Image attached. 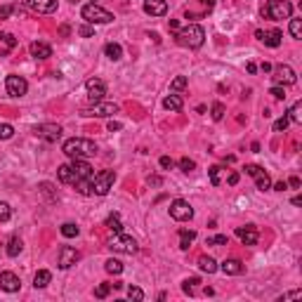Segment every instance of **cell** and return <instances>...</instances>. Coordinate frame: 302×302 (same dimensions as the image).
<instances>
[{"label": "cell", "mask_w": 302, "mask_h": 302, "mask_svg": "<svg viewBox=\"0 0 302 302\" xmlns=\"http://www.w3.org/2000/svg\"><path fill=\"white\" fill-rule=\"evenodd\" d=\"M62 151L71 161H88V158H92L97 154V144L92 139H85V137H71V139L64 142Z\"/></svg>", "instance_id": "6da1fadb"}, {"label": "cell", "mask_w": 302, "mask_h": 302, "mask_svg": "<svg viewBox=\"0 0 302 302\" xmlns=\"http://www.w3.org/2000/svg\"><path fill=\"white\" fill-rule=\"evenodd\" d=\"M175 40H177V45H182V47L196 50V47L203 45V40H206V31H203V26H198V24H186L184 28L175 31Z\"/></svg>", "instance_id": "7a4b0ae2"}, {"label": "cell", "mask_w": 302, "mask_h": 302, "mask_svg": "<svg viewBox=\"0 0 302 302\" xmlns=\"http://www.w3.org/2000/svg\"><path fill=\"white\" fill-rule=\"evenodd\" d=\"M290 14H293V5L288 0H267V5L262 7V17L264 19H272V22L290 19Z\"/></svg>", "instance_id": "3957f363"}, {"label": "cell", "mask_w": 302, "mask_h": 302, "mask_svg": "<svg viewBox=\"0 0 302 302\" xmlns=\"http://www.w3.org/2000/svg\"><path fill=\"white\" fill-rule=\"evenodd\" d=\"M80 14H83V19H85L88 24H109V22H114V14L106 12L104 7H99L97 2L85 5V7L80 10Z\"/></svg>", "instance_id": "277c9868"}, {"label": "cell", "mask_w": 302, "mask_h": 302, "mask_svg": "<svg viewBox=\"0 0 302 302\" xmlns=\"http://www.w3.org/2000/svg\"><path fill=\"white\" fill-rule=\"evenodd\" d=\"M114 182H116V172L114 170H102L99 175L92 177V194H97V196H106L109 189L114 186Z\"/></svg>", "instance_id": "5b68a950"}, {"label": "cell", "mask_w": 302, "mask_h": 302, "mask_svg": "<svg viewBox=\"0 0 302 302\" xmlns=\"http://www.w3.org/2000/svg\"><path fill=\"white\" fill-rule=\"evenodd\" d=\"M109 248L114 253H123V255H135L137 253V241L132 236H125V234H116V238H111Z\"/></svg>", "instance_id": "8992f818"}, {"label": "cell", "mask_w": 302, "mask_h": 302, "mask_svg": "<svg viewBox=\"0 0 302 302\" xmlns=\"http://www.w3.org/2000/svg\"><path fill=\"white\" fill-rule=\"evenodd\" d=\"M118 111V104L114 102H94L90 109H83V116H94V118H109Z\"/></svg>", "instance_id": "52a82bcc"}, {"label": "cell", "mask_w": 302, "mask_h": 302, "mask_svg": "<svg viewBox=\"0 0 302 302\" xmlns=\"http://www.w3.org/2000/svg\"><path fill=\"white\" fill-rule=\"evenodd\" d=\"M170 217L172 220H177V222H186V220L194 217V208L189 206V201L177 198V201H172L170 203Z\"/></svg>", "instance_id": "ba28073f"}, {"label": "cell", "mask_w": 302, "mask_h": 302, "mask_svg": "<svg viewBox=\"0 0 302 302\" xmlns=\"http://www.w3.org/2000/svg\"><path fill=\"white\" fill-rule=\"evenodd\" d=\"M33 132H36V137L45 139V142H57L62 137V125H57V123H40V125L33 128Z\"/></svg>", "instance_id": "9c48e42d"}, {"label": "cell", "mask_w": 302, "mask_h": 302, "mask_svg": "<svg viewBox=\"0 0 302 302\" xmlns=\"http://www.w3.org/2000/svg\"><path fill=\"white\" fill-rule=\"evenodd\" d=\"M78 260H80V253L76 248H71V246H62L59 248V255H57L59 269H69V267H73Z\"/></svg>", "instance_id": "30bf717a"}, {"label": "cell", "mask_w": 302, "mask_h": 302, "mask_svg": "<svg viewBox=\"0 0 302 302\" xmlns=\"http://www.w3.org/2000/svg\"><path fill=\"white\" fill-rule=\"evenodd\" d=\"M5 88H7V94L10 97H24L28 90V83L22 76H7V80H5Z\"/></svg>", "instance_id": "8fae6325"}, {"label": "cell", "mask_w": 302, "mask_h": 302, "mask_svg": "<svg viewBox=\"0 0 302 302\" xmlns=\"http://www.w3.org/2000/svg\"><path fill=\"white\" fill-rule=\"evenodd\" d=\"M85 88H88V99H90L92 104H94V102H102V99H104V94H106L104 80L90 78L88 83H85Z\"/></svg>", "instance_id": "7c38bea8"}, {"label": "cell", "mask_w": 302, "mask_h": 302, "mask_svg": "<svg viewBox=\"0 0 302 302\" xmlns=\"http://www.w3.org/2000/svg\"><path fill=\"white\" fill-rule=\"evenodd\" d=\"M274 80L281 83V85H295L298 76H295V71H293L288 64H281L274 69Z\"/></svg>", "instance_id": "4fadbf2b"}, {"label": "cell", "mask_w": 302, "mask_h": 302, "mask_svg": "<svg viewBox=\"0 0 302 302\" xmlns=\"http://www.w3.org/2000/svg\"><path fill=\"white\" fill-rule=\"evenodd\" d=\"M71 170H73V186H76L80 180H88V177L94 175L88 161H73V163H71Z\"/></svg>", "instance_id": "5bb4252c"}, {"label": "cell", "mask_w": 302, "mask_h": 302, "mask_svg": "<svg viewBox=\"0 0 302 302\" xmlns=\"http://www.w3.org/2000/svg\"><path fill=\"white\" fill-rule=\"evenodd\" d=\"M236 236L241 238L243 246H255L260 234H257V229H255L253 224H248V227H236Z\"/></svg>", "instance_id": "9a60e30c"}, {"label": "cell", "mask_w": 302, "mask_h": 302, "mask_svg": "<svg viewBox=\"0 0 302 302\" xmlns=\"http://www.w3.org/2000/svg\"><path fill=\"white\" fill-rule=\"evenodd\" d=\"M57 2L59 0H26V5L38 14H52L57 10Z\"/></svg>", "instance_id": "2e32d148"}, {"label": "cell", "mask_w": 302, "mask_h": 302, "mask_svg": "<svg viewBox=\"0 0 302 302\" xmlns=\"http://www.w3.org/2000/svg\"><path fill=\"white\" fill-rule=\"evenodd\" d=\"M22 286V281H19V276L14 274V272H2L0 274V288L7 290V293H17Z\"/></svg>", "instance_id": "e0dca14e"}, {"label": "cell", "mask_w": 302, "mask_h": 302, "mask_svg": "<svg viewBox=\"0 0 302 302\" xmlns=\"http://www.w3.org/2000/svg\"><path fill=\"white\" fill-rule=\"evenodd\" d=\"M144 12L151 17H163L168 12V0H144Z\"/></svg>", "instance_id": "ac0fdd59"}, {"label": "cell", "mask_w": 302, "mask_h": 302, "mask_svg": "<svg viewBox=\"0 0 302 302\" xmlns=\"http://www.w3.org/2000/svg\"><path fill=\"white\" fill-rule=\"evenodd\" d=\"M255 36L262 40L267 47H279V45H281V38H283L281 31H276V28H272V31H257Z\"/></svg>", "instance_id": "d6986e66"}, {"label": "cell", "mask_w": 302, "mask_h": 302, "mask_svg": "<svg viewBox=\"0 0 302 302\" xmlns=\"http://www.w3.org/2000/svg\"><path fill=\"white\" fill-rule=\"evenodd\" d=\"M31 54L36 57V59H47V57H52V47L47 45V43H43V40H36V43H31Z\"/></svg>", "instance_id": "ffe728a7"}, {"label": "cell", "mask_w": 302, "mask_h": 302, "mask_svg": "<svg viewBox=\"0 0 302 302\" xmlns=\"http://www.w3.org/2000/svg\"><path fill=\"white\" fill-rule=\"evenodd\" d=\"M220 269H222L224 274H229V276H238V274H243V264L238 262V260H224Z\"/></svg>", "instance_id": "44dd1931"}, {"label": "cell", "mask_w": 302, "mask_h": 302, "mask_svg": "<svg viewBox=\"0 0 302 302\" xmlns=\"http://www.w3.org/2000/svg\"><path fill=\"white\" fill-rule=\"evenodd\" d=\"M163 106H165L168 111H182L184 102H182V97H180V94H168V97L163 99Z\"/></svg>", "instance_id": "7402d4cb"}, {"label": "cell", "mask_w": 302, "mask_h": 302, "mask_svg": "<svg viewBox=\"0 0 302 302\" xmlns=\"http://www.w3.org/2000/svg\"><path fill=\"white\" fill-rule=\"evenodd\" d=\"M50 281H52V274H50L47 269H40V272H36V276H33V286H36V288H45Z\"/></svg>", "instance_id": "603a6c76"}, {"label": "cell", "mask_w": 302, "mask_h": 302, "mask_svg": "<svg viewBox=\"0 0 302 302\" xmlns=\"http://www.w3.org/2000/svg\"><path fill=\"white\" fill-rule=\"evenodd\" d=\"M194 238H196V232H194V229H180V248L186 250L191 246Z\"/></svg>", "instance_id": "cb8c5ba5"}, {"label": "cell", "mask_w": 302, "mask_h": 302, "mask_svg": "<svg viewBox=\"0 0 302 302\" xmlns=\"http://www.w3.org/2000/svg\"><path fill=\"white\" fill-rule=\"evenodd\" d=\"M104 52H106V57H109V59L118 62L120 57H123V47H120L118 43H109V45L104 47Z\"/></svg>", "instance_id": "d4e9b609"}, {"label": "cell", "mask_w": 302, "mask_h": 302, "mask_svg": "<svg viewBox=\"0 0 302 302\" xmlns=\"http://www.w3.org/2000/svg\"><path fill=\"white\" fill-rule=\"evenodd\" d=\"M198 267H201V272H206V274H215V272H217V262H215L212 257H206V255L198 260Z\"/></svg>", "instance_id": "484cf974"}, {"label": "cell", "mask_w": 302, "mask_h": 302, "mask_svg": "<svg viewBox=\"0 0 302 302\" xmlns=\"http://www.w3.org/2000/svg\"><path fill=\"white\" fill-rule=\"evenodd\" d=\"M255 186L260 189V191H267L269 186H272V180H269V175L264 170H260L257 175H255Z\"/></svg>", "instance_id": "4316f807"}, {"label": "cell", "mask_w": 302, "mask_h": 302, "mask_svg": "<svg viewBox=\"0 0 302 302\" xmlns=\"http://www.w3.org/2000/svg\"><path fill=\"white\" fill-rule=\"evenodd\" d=\"M59 182L64 184H73V170H71V163H66V165H59Z\"/></svg>", "instance_id": "83f0119b"}, {"label": "cell", "mask_w": 302, "mask_h": 302, "mask_svg": "<svg viewBox=\"0 0 302 302\" xmlns=\"http://www.w3.org/2000/svg\"><path fill=\"white\" fill-rule=\"evenodd\" d=\"M22 248H24V243H22V238H10V243H7V255L10 257H17L19 253H22Z\"/></svg>", "instance_id": "f1b7e54d"}, {"label": "cell", "mask_w": 302, "mask_h": 302, "mask_svg": "<svg viewBox=\"0 0 302 302\" xmlns=\"http://www.w3.org/2000/svg\"><path fill=\"white\" fill-rule=\"evenodd\" d=\"M106 227H109L114 234H123V224H120L118 215H109V217H106Z\"/></svg>", "instance_id": "f546056e"}, {"label": "cell", "mask_w": 302, "mask_h": 302, "mask_svg": "<svg viewBox=\"0 0 302 302\" xmlns=\"http://www.w3.org/2000/svg\"><path fill=\"white\" fill-rule=\"evenodd\" d=\"M288 120H290V123H302V104H300V102H295V104L290 106Z\"/></svg>", "instance_id": "4dcf8cb0"}, {"label": "cell", "mask_w": 302, "mask_h": 302, "mask_svg": "<svg viewBox=\"0 0 302 302\" xmlns=\"http://www.w3.org/2000/svg\"><path fill=\"white\" fill-rule=\"evenodd\" d=\"M104 269L109 272V274H123V262L111 257V260H106L104 262Z\"/></svg>", "instance_id": "1f68e13d"}, {"label": "cell", "mask_w": 302, "mask_h": 302, "mask_svg": "<svg viewBox=\"0 0 302 302\" xmlns=\"http://www.w3.org/2000/svg\"><path fill=\"white\" fill-rule=\"evenodd\" d=\"M38 189H40V194H43V196L47 198V201H57V194H54V186H52V184H50V182H43V184H40V186H38Z\"/></svg>", "instance_id": "d6a6232c"}, {"label": "cell", "mask_w": 302, "mask_h": 302, "mask_svg": "<svg viewBox=\"0 0 302 302\" xmlns=\"http://www.w3.org/2000/svg\"><path fill=\"white\" fill-rule=\"evenodd\" d=\"M62 236H66V238L78 236V227H76L73 222H64L62 224Z\"/></svg>", "instance_id": "836d02e7"}, {"label": "cell", "mask_w": 302, "mask_h": 302, "mask_svg": "<svg viewBox=\"0 0 302 302\" xmlns=\"http://www.w3.org/2000/svg\"><path fill=\"white\" fill-rule=\"evenodd\" d=\"M290 36L295 40L302 38V22L300 19H290Z\"/></svg>", "instance_id": "e575fe53"}, {"label": "cell", "mask_w": 302, "mask_h": 302, "mask_svg": "<svg viewBox=\"0 0 302 302\" xmlns=\"http://www.w3.org/2000/svg\"><path fill=\"white\" fill-rule=\"evenodd\" d=\"M10 217H12V208H10V203L0 201V222H7Z\"/></svg>", "instance_id": "d590c367"}, {"label": "cell", "mask_w": 302, "mask_h": 302, "mask_svg": "<svg viewBox=\"0 0 302 302\" xmlns=\"http://www.w3.org/2000/svg\"><path fill=\"white\" fill-rule=\"evenodd\" d=\"M184 88H186V78H184V76H177V78L170 83V90L172 92H182Z\"/></svg>", "instance_id": "8d00e7d4"}, {"label": "cell", "mask_w": 302, "mask_h": 302, "mask_svg": "<svg viewBox=\"0 0 302 302\" xmlns=\"http://www.w3.org/2000/svg\"><path fill=\"white\" fill-rule=\"evenodd\" d=\"M128 298H130V300L142 302L144 300V293H142V288H137V286H130V288H128Z\"/></svg>", "instance_id": "74e56055"}, {"label": "cell", "mask_w": 302, "mask_h": 302, "mask_svg": "<svg viewBox=\"0 0 302 302\" xmlns=\"http://www.w3.org/2000/svg\"><path fill=\"white\" fill-rule=\"evenodd\" d=\"M14 135V128L10 123H0V139H10Z\"/></svg>", "instance_id": "f35d334b"}, {"label": "cell", "mask_w": 302, "mask_h": 302, "mask_svg": "<svg viewBox=\"0 0 302 302\" xmlns=\"http://www.w3.org/2000/svg\"><path fill=\"white\" fill-rule=\"evenodd\" d=\"M196 283H201L198 279H186L182 283V290L186 293V295H194V288H196Z\"/></svg>", "instance_id": "ab89813d"}, {"label": "cell", "mask_w": 302, "mask_h": 302, "mask_svg": "<svg viewBox=\"0 0 302 302\" xmlns=\"http://www.w3.org/2000/svg\"><path fill=\"white\" fill-rule=\"evenodd\" d=\"M109 290H111V283H99V286L94 288V298H99V300H102V298H106V295H109Z\"/></svg>", "instance_id": "60d3db41"}, {"label": "cell", "mask_w": 302, "mask_h": 302, "mask_svg": "<svg viewBox=\"0 0 302 302\" xmlns=\"http://www.w3.org/2000/svg\"><path fill=\"white\" fill-rule=\"evenodd\" d=\"M227 241H229V238L224 236V234H217V236L208 238V241H206V246H227Z\"/></svg>", "instance_id": "b9f144b4"}, {"label": "cell", "mask_w": 302, "mask_h": 302, "mask_svg": "<svg viewBox=\"0 0 302 302\" xmlns=\"http://www.w3.org/2000/svg\"><path fill=\"white\" fill-rule=\"evenodd\" d=\"M224 118V106L220 102H215L212 104V120H222Z\"/></svg>", "instance_id": "7bdbcfd3"}, {"label": "cell", "mask_w": 302, "mask_h": 302, "mask_svg": "<svg viewBox=\"0 0 302 302\" xmlns=\"http://www.w3.org/2000/svg\"><path fill=\"white\" fill-rule=\"evenodd\" d=\"M220 170H222V168H220V165H212L210 170V184L212 186H217V184H220Z\"/></svg>", "instance_id": "ee69618b"}, {"label": "cell", "mask_w": 302, "mask_h": 302, "mask_svg": "<svg viewBox=\"0 0 302 302\" xmlns=\"http://www.w3.org/2000/svg\"><path fill=\"white\" fill-rule=\"evenodd\" d=\"M0 43H5V45H7V50L17 45V40H14L12 33H0Z\"/></svg>", "instance_id": "f6af8a7d"}, {"label": "cell", "mask_w": 302, "mask_h": 302, "mask_svg": "<svg viewBox=\"0 0 302 302\" xmlns=\"http://www.w3.org/2000/svg\"><path fill=\"white\" fill-rule=\"evenodd\" d=\"M288 123H290V120H288V116H283V118H279V120H276V123H274V132H283V130H286V128H288Z\"/></svg>", "instance_id": "bcb514c9"}, {"label": "cell", "mask_w": 302, "mask_h": 302, "mask_svg": "<svg viewBox=\"0 0 302 302\" xmlns=\"http://www.w3.org/2000/svg\"><path fill=\"white\" fill-rule=\"evenodd\" d=\"M180 168H182L184 172H191L194 168H196V163H194L191 158H182V161H180Z\"/></svg>", "instance_id": "7dc6e473"}, {"label": "cell", "mask_w": 302, "mask_h": 302, "mask_svg": "<svg viewBox=\"0 0 302 302\" xmlns=\"http://www.w3.org/2000/svg\"><path fill=\"white\" fill-rule=\"evenodd\" d=\"M269 94H272L274 99H286V92H283V88H281V85H274V88L269 90Z\"/></svg>", "instance_id": "c3c4849f"}, {"label": "cell", "mask_w": 302, "mask_h": 302, "mask_svg": "<svg viewBox=\"0 0 302 302\" xmlns=\"http://www.w3.org/2000/svg\"><path fill=\"white\" fill-rule=\"evenodd\" d=\"M78 33H80V36H83V38H90L92 33H94V28L85 24V26H80V28H78Z\"/></svg>", "instance_id": "681fc988"}, {"label": "cell", "mask_w": 302, "mask_h": 302, "mask_svg": "<svg viewBox=\"0 0 302 302\" xmlns=\"http://www.w3.org/2000/svg\"><path fill=\"white\" fill-rule=\"evenodd\" d=\"M12 5H2V7H0V19H7V17H10V14H12Z\"/></svg>", "instance_id": "f907efd6"}, {"label": "cell", "mask_w": 302, "mask_h": 302, "mask_svg": "<svg viewBox=\"0 0 302 302\" xmlns=\"http://www.w3.org/2000/svg\"><path fill=\"white\" fill-rule=\"evenodd\" d=\"M243 170H246V175H250V177H255V175H257V172L262 170V168H260V165H246Z\"/></svg>", "instance_id": "816d5d0a"}, {"label": "cell", "mask_w": 302, "mask_h": 302, "mask_svg": "<svg viewBox=\"0 0 302 302\" xmlns=\"http://www.w3.org/2000/svg\"><path fill=\"white\" fill-rule=\"evenodd\" d=\"M172 165H175V163H172L170 156H161V168H165V170H168V168H172Z\"/></svg>", "instance_id": "f5cc1de1"}, {"label": "cell", "mask_w": 302, "mask_h": 302, "mask_svg": "<svg viewBox=\"0 0 302 302\" xmlns=\"http://www.w3.org/2000/svg\"><path fill=\"white\" fill-rule=\"evenodd\" d=\"M302 298V290H293L288 295H283V300H300Z\"/></svg>", "instance_id": "db71d44e"}, {"label": "cell", "mask_w": 302, "mask_h": 302, "mask_svg": "<svg viewBox=\"0 0 302 302\" xmlns=\"http://www.w3.org/2000/svg\"><path fill=\"white\" fill-rule=\"evenodd\" d=\"M120 128H123V125H120V123H116V120H111V123H109V132H116V130H120Z\"/></svg>", "instance_id": "11a10c76"}, {"label": "cell", "mask_w": 302, "mask_h": 302, "mask_svg": "<svg viewBox=\"0 0 302 302\" xmlns=\"http://www.w3.org/2000/svg\"><path fill=\"white\" fill-rule=\"evenodd\" d=\"M286 184H288V186H293V189H298V186H300V180H298V177H290Z\"/></svg>", "instance_id": "9f6ffc18"}, {"label": "cell", "mask_w": 302, "mask_h": 302, "mask_svg": "<svg viewBox=\"0 0 302 302\" xmlns=\"http://www.w3.org/2000/svg\"><path fill=\"white\" fill-rule=\"evenodd\" d=\"M274 189H276V191H286V189H288V184H286V182H276Z\"/></svg>", "instance_id": "6f0895ef"}, {"label": "cell", "mask_w": 302, "mask_h": 302, "mask_svg": "<svg viewBox=\"0 0 302 302\" xmlns=\"http://www.w3.org/2000/svg\"><path fill=\"white\" fill-rule=\"evenodd\" d=\"M238 182V172H232L229 175V184H236Z\"/></svg>", "instance_id": "680465c9"}, {"label": "cell", "mask_w": 302, "mask_h": 302, "mask_svg": "<svg viewBox=\"0 0 302 302\" xmlns=\"http://www.w3.org/2000/svg\"><path fill=\"white\" fill-rule=\"evenodd\" d=\"M170 31H180V24L175 19H170Z\"/></svg>", "instance_id": "91938a15"}, {"label": "cell", "mask_w": 302, "mask_h": 302, "mask_svg": "<svg viewBox=\"0 0 302 302\" xmlns=\"http://www.w3.org/2000/svg\"><path fill=\"white\" fill-rule=\"evenodd\" d=\"M71 2H76V0H71Z\"/></svg>", "instance_id": "94428289"}, {"label": "cell", "mask_w": 302, "mask_h": 302, "mask_svg": "<svg viewBox=\"0 0 302 302\" xmlns=\"http://www.w3.org/2000/svg\"><path fill=\"white\" fill-rule=\"evenodd\" d=\"M92 2H94V0H92Z\"/></svg>", "instance_id": "6125c7cd"}]
</instances>
